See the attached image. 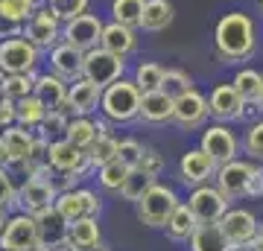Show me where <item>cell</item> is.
Returning <instances> with one entry per match:
<instances>
[{
  "instance_id": "6da1fadb",
  "label": "cell",
  "mask_w": 263,
  "mask_h": 251,
  "mask_svg": "<svg viewBox=\"0 0 263 251\" xmlns=\"http://www.w3.org/2000/svg\"><path fill=\"white\" fill-rule=\"evenodd\" d=\"M214 44H216V56L226 65L234 62H246L254 56L257 47V35H254V21L246 12H228L216 21L214 29Z\"/></svg>"
},
{
  "instance_id": "7a4b0ae2",
  "label": "cell",
  "mask_w": 263,
  "mask_h": 251,
  "mask_svg": "<svg viewBox=\"0 0 263 251\" xmlns=\"http://www.w3.org/2000/svg\"><path fill=\"white\" fill-rule=\"evenodd\" d=\"M141 100L143 91L135 85V79H117L114 85L103 88V103L100 111L105 114L108 123H129L135 117H141Z\"/></svg>"
},
{
  "instance_id": "3957f363",
  "label": "cell",
  "mask_w": 263,
  "mask_h": 251,
  "mask_svg": "<svg viewBox=\"0 0 263 251\" xmlns=\"http://www.w3.org/2000/svg\"><path fill=\"white\" fill-rule=\"evenodd\" d=\"M179 196H176V190L167 184H155L143 193V199L138 202V219H141L143 225H149V228H164L167 225V219L173 216V210L179 207Z\"/></svg>"
},
{
  "instance_id": "277c9868",
  "label": "cell",
  "mask_w": 263,
  "mask_h": 251,
  "mask_svg": "<svg viewBox=\"0 0 263 251\" xmlns=\"http://www.w3.org/2000/svg\"><path fill=\"white\" fill-rule=\"evenodd\" d=\"M38 67V47L24 35H12L0 41V70L6 76L15 73H35Z\"/></svg>"
},
{
  "instance_id": "5b68a950",
  "label": "cell",
  "mask_w": 263,
  "mask_h": 251,
  "mask_svg": "<svg viewBox=\"0 0 263 251\" xmlns=\"http://www.w3.org/2000/svg\"><path fill=\"white\" fill-rule=\"evenodd\" d=\"M38 222V245L47 251H70V222L59 214V207H44L35 214Z\"/></svg>"
},
{
  "instance_id": "8992f818",
  "label": "cell",
  "mask_w": 263,
  "mask_h": 251,
  "mask_svg": "<svg viewBox=\"0 0 263 251\" xmlns=\"http://www.w3.org/2000/svg\"><path fill=\"white\" fill-rule=\"evenodd\" d=\"M123 70H126V59L108 53L105 47H94L85 53V79H91L100 88H108L123 79Z\"/></svg>"
},
{
  "instance_id": "52a82bcc",
  "label": "cell",
  "mask_w": 263,
  "mask_h": 251,
  "mask_svg": "<svg viewBox=\"0 0 263 251\" xmlns=\"http://www.w3.org/2000/svg\"><path fill=\"white\" fill-rule=\"evenodd\" d=\"M62 21L56 18V12L50 9V6H41L29 15V21L24 24V32L21 35L29 38L38 50H53V47L62 41Z\"/></svg>"
},
{
  "instance_id": "ba28073f",
  "label": "cell",
  "mask_w": 263,
  "mask_h": 251,
  "mask_svg": "<svg viewBox=\"0 0 263 251\" xmlns=\"http://www.w3.org/2000/svg\"><path fill=\"white\" fill-rule=\"evenodd\" d=\"M228 202H231V199H228L219 187L202 184V187H196V190L190 193L187 207L193 210V216H196L199 225H211V222H219V219L231 210V207H228Z\"/></svg>"
},
{
  "instance_id": "9c48e42d",
  "label": "cell",
  "mask_w": 263,
  "mask_h": 251,
  "mask_svg": "<svg viewBox=\"0 0 263 251\" xmlns=\"http://www.w3.org/2000/svg\"><path fill=\"white\" fill-rule=\"evenodd\" d=\"M38 245V222L35 214H15L6 222V231L0 237L3 251H32Z\"/></svg>"
},
{
  "instance_id": "30bf717a",
  "label": "cell",
  "mask_w": 263,
  "mask_h": 251,
  "mask_svg": "<svg viewBox=\"0 0 263 251\" xmlns=\"http://www.w3.org/2000/svg\"><path fill=\"white\" fill-rule=\"evenodd\" d=\"M103 29L105 24L97 15H79V18L67 21L65 27H62V41H67V44L79 47L82 53H88V50H94V47H100V41H103Z\"/></svg>"
},
{
  "instance_id": "8fae6325",
  "label": "cell",
  "mask_w": 263,
  "mask_h": 251,
  "mask_svg": "<svg viewBox=\"0 0 263 251\" xmlns=\"http://www.w3.org/2000/svg\"><path fill=\"white\" fill-rule=\"evenodd\" d=\"M59 190L50 176H27L24 187H21L18 193V205L27 207V214H38V210H44V207H53L59 199Z\"/></svg>"
},
{
  "instance_id": "7c38bea8",
  "label": "cell",
  "mask_w": 263,
  "mask_h": 251,
  "mask_svg": "<svg viewBox=\"0 0 263 251\" xmlns=\"http://www.w3.org/2000/svg\"><path fill=\"white\" fill-rule=\"evenodd\" d=\"M50 164H53V169L62 172V176H65V172H76L79 178L94 167L91 158H88V152L79 149L73 140H67V138H59V140L50 143Z\"/></svg>"
},
{
  "instance_id": "4fadbf2b",
  "label": "cell",
  "mask_w": 263,
  "mask_h": 251,
  "mask_svg": "<svg viewBox=\"0 0 263 251\" xmlns=\"http://www.w3.org/2000/svg\"><path fill=\"white\" fill-rule=\"evenodd\" d=\"M211 117V105H208V96L193 88V91L181 93L179 100H176V111H173V123L181 126V129H202L205 120Z\"/></svg>"
},
{
  "instance_id": "5bb4252c",
  "label": "cell",
  "mask_w": 263,
  "mask_h": 251,
  "mask_svg": "<svg viewBox=\"0 0 263 251\" xmlns=\"http://www.w3.org/2000/svg\"><path fill=\"white\" fill-rule=\"evenodd\" d=\"M32 140H35V134L27 126H6L0 131V164L3 167H21Z\"/></svg>"
},
{
  "instance_id": "9a60e30c",
  "label": "cell",
  "mask_w": 263,
  "mask_h": 251,
  "mask_svg": "<svg viewBox=\"0 0 263 251\" xmlns=\"http://www.w3.org/2000/svg\"><path fill=\"white\" fill-rule=\"evenodd\" d=\"M254 164H249V161H228V164H222V167L216 169V187L222 190V193L228 196V199H243L246 190H249V181H252L254 176Z\"/></svg>"
},
{
  "instance_id": "2e32d148",
  "label": "cell",
  "mask_w": 263,
  "mask_h": 251,
  "mask_svg": "<svg viewBox=\"0 0 263 251\" xmlns=\"http://www.w3.org/2000/svg\"><path fill=\"white\" fill-rule=\"evenodd\" d=\"M50 70L67 82H76L85 76V53L79 47L67 44V41H59L53 50H50Z\"/></svg>"
},
{
  "instance_id": "e0dca14e",
  "label": "cell",
  "mask_w": 263,
  "mask_h": 251,
  "mask_svg": "<svg viewBox=\"0 0 263 251\" xmlns=\"http://www.w3.org/2000/svg\"><path fill=\"white\" fill-rule=\"evenodd\" d=\"M208 105H211V117L219 123H228V120H240L246 114V100L237 93L234 85H216L211 96H208Z\"/></svg>"
},
{
  "instance_id": "ac0fdd59",
  "label": "cell",
  "mask_w": 263,
  "mask_h": 251,
  "mask_svg": "<svg viewBox=\"0 0 263 251\" xmlns=\"http://www.w3.org/2000/svg\"><path fill=\"white\" fill-rule=\"evenodd\" d=\"M56 207L67 222H76L82 216H97L103 205H100L97 193H91V190H65V193H59Z\"/></svg>"
},
{
  "instance_id": "d6986e66",
  "label": "cell",
  "mask_w": 263,
  "mask_h": 251,
  "mask_svg": "<svg viewBox=\"0 0 263 251\" xmlns=\"http://www.w3.org/2000/svg\"><path fill=\"white\" fill-rule=\"evenodd\" d=\"M103 103V88L94 85L91 79H76L70 82V91H67V111L73 114V117H88L91 111H97Z\"/></svg>"
},
{
  "instance_id": "ffe728a7",
  "label": "cell",
  "mask_w": 263,
  "mask_h": 251,
  "mask_svg": "<svg viewBox=\"0 0 263 251\" xmlns=\"http://www.w3.org/2000/svg\"><path fill=\"white\" fill-rule=\"evenodd\" d=\"M216 169H219V164H216V161L211 158L202 146L184 152V155H181V161H179L181 181H184V184H193V187H202L208 178L216 172Z\"/></svg>"
},
{
  "instance_id": "44dd1931",
  "label": "cell",
  "mask_w": 263,
  "mask_h": 251,
  "mask_svg": "<svg viewBox=\"0 0 263 251\" xmlns=\"http://www.w3.org/2000/svg\"><path fill=\"white\" fill-rule=\"evenodd\" d=\"M219 228H222V234L228 237L231 245L254 242V237H257V219H254V214H249V210H243V207L228 210V214L219 219Z\"/></svg>"
},
{
  "instance_id": "7402d4cb",
  "label": "cell",
  "mask_w": 263,
  "mask_h": 251,
  "mask_svg": "<svg viewBox=\"0 0 263 251\" xmlns=\"http://www.w3.org/2000/svg\"><path fill=\"white\" fill-rule=\"evenodd\" d=\"M199 146L205 149L219 167L237 158V138H234V131L226 129V126H211V129L202 134V143H199Z\"/></svg>"
},
{
  "instance_id": "603a6c76",
  "label": "cell",
  "mask_w": 263,
  "mask_h": 251,
  "mask_svg": "<svg viewBox=\"0 0 263 251\" xmlns=\"http://www.w3.org/2000/svg\"><path fill=\"white\" fill-rule=\"evenodd\" d=\"M100 47H105V50L114 53V56L126 59V56H132V53L138 50V32H135V27H126V24L111 21V24H105V29H103Z\"/></svg>"
},
{
  "instance_id": "cb8c5ba5",
  "label": "cell",
  "mask_w": 263,
  "mask_h": 251,
  "mask_svg": "<svg viewBox=\"0 0 263 251\" xmlns=\"http://www.w3.org/2000/svg\"><path fill=\"white\" fill-rule=\"evenodd\" d=\"M67 91H70V82L62 79L56 73H44L35 79V96L47 105V111H56V108H65L67 105Z\"/></svg>"
},
{
  "instance_id": "d4e9b609",
  "label": "cell",
  "mask_w": 263,
  "mask_h": 251,
  "mask_svg": "<svg viewBox=\"0 0 263 251\" xmlns=\"http://www.w3.org/2000/svg\"><path fill=\"white\" fill-rule=\"evenodd\" d=\"M176 111V100L164 91H149L141 100V120L143 123H167L173 120Z\"/></svg>"
},
{
  "instance_id": "484cf974",
  "label": "cell",
  "mask_w": 263,
  "mask_h": 251,
  "mask_svg": "<svg viewBox=\"0 0 263 251\" xmlns=\"http://www.w3.org/2000/svg\"><path fill=\"white\" fill-rule=\"evenodd\" d=\"M50 143H53V140H47L44 134H35V140H32V146H29V152H27V158L21 164V169H24L27 176H50V172H53V164H50Z\"/></svg>"
},
{
  "instance_id": "4316f807",
  "label": "cell",
  "mask_w": 263,
  "mask_h": 251,
  "mask_svg": "<svg viewBox=\"0 0 263 251\" xmlns=\"http://www.w3.org/2000/svg\"><path fill=\"white\" fill-rule=\"evenodd\" d=\"M190 248L193 251H228L231 242H228V237L222 234L219 222H211V225H199L196 231H193Z\"/></svg>"
},
{
  "instance_id": "83f0119b",
  "label": "cell",
  "mask_w": 263,
  "mask_h": 251,
  "mask_svg": "<svg viewBox=\"0 0 263 251\" xmlns=\"http://www.w3.org/2000/svg\"><path fill=\"white\" fill-rule=\"evenodd\" d=\"M173 15H176V9H173L170 0H146L141 29L143 32H161L173 24Z\"/></svg>"
},
{
  "instance_id": "f1b7e54d",
  "label": "cell",
  "mask_w": 263,
  "mask_h": 251,
  "mask_svg": "<svg viewBox=\"0 0 263 251\" xmlns=\"http://www.w3.org/2000/svg\"><path fill=\"white\" fill-rule=\"evenodd\" d=\"M167 237L170 240H190L193 237V231L199 228L196 216H193V210H190L187 205H179L176 210H173V216L167 219Z\"/></svg>"
},
{
  "instance_id": "f546056e",
  "label": "cell",
  "mask_w": 263,
  "mask_h": 251,
  "mask_svg": "<svg viewBox=\"0 0 263 251\" xmlns=\"http://www.w3.org/2000/svg\"><path fill=\"white\" fill-rule=\"evenodd\" d=\"M65 138L73 140L79 149H85V152H88V149L94 146V140L100 138V134H97V123L91 120V117H70Z\"/></svg>"
},
{
  "instance_id": "4dcf8cb0",
  "label": "cell",
  "mask_w": 263,
  "mask_h": 251,
  "mask_svg": "<svg viewBox=\"0 0 263 251\" xmlns=\"http://www.w3.org/2000/svg\"><path fill=\"white\" fill-rule=\"evenodd\" d=\"M18 126H27V129H38L41 123H44V117H47V105L38 100L35 93L32 96H24V100H18Z\"/></svg>"
},
{
  "instance_id": "1f68e13d",
  "label": "cell",
  "mask_w": 263,
  "mask_h": 251,
  "mask_svg": "<svg viewBox=\"0 0 263 251\" xmlns=\"http://www.w3.org/2000/svg\"><path fill=\"white\" fill-rule=\"evenodd\" d=\"M143 9H146V0H114L111 3L114 21L117 24H126V27H135V29H141Z\"/></svg>"
},
{
  "instance_id": "d6a6232c",
  "label": "cell",
  "mask_w": 263,
  "mask_h": 251,
  "mask_svg": "<svg viewBox=\"0 0 263 251\" xmlns=\"http://www.w3.org/2000/svg\"><path fill=\"white\" fill-rule=\"evenodd\" d=\"M164 76H167V67H161L158 62H141V65H138V70H135V85H138L143 93L161 91Z\"/></svg>"
},
{
  "instance_id": "836d02e7",
  "label": "cell",
  "mask_w": 263,
  "mask_h": 251,
  "mask_svg": "<svg viewBox=\"0 0 263 251\" xmlns=\"http://www.w3.org/2000/svg\"><path fill=\"white\" fill-rule=\"evenodd\" d=\"M155 184V176H149L146 169H141V167H135L129 172V178H126V184H123V190H120V196L126 199V202H141L143 199V193L149 190V187Z\"/></svg>"
},
{
  "instance_id": "e575fe53",
  "label": "cell",
  "mask_w": 263,
  "mask_h": 251,
  "mask_svg": "<svg viewBox=\"0 0 263 251\" xmlns=\"http://www.w3.org/2000/svg\"><path fill=\"white\" fill-rule=\"evenodd\" d=\"M231 85H234L237 93H240L249 105H257V100H260V85H263V76L257 73V70H240Z\"/></svg>"
},
{
  "instance_id": "d590c367",
  "label": "cell",
  "mask_w": 263,
  "mask_h": 251,
  "mask_svg": "<svg viewBox=\"0 0 263 251\" xmlns=\"http://www.w3.org/2000/svg\"><path fill=\"white\" fill-rule=\"evenodd\" d=\"M132 167H126L120 158L111 161V164H105V167H100V184H103V190H108V193H120L123 184H126V178H129Z\"/></svg>"
},
{
  "instance_id": "8d00e7d4",
  "label": "cell",
  "mask_w": 263,
  "mask_h": 251,
  "mask_svg": "<svg viewBox=\"0 0 263 251\" xmlns=\"http://www.w3.org/2000/svg\"><path fill=\"white\" fill-rule=\"evenodd\" d=\"M35 73H15V76H6V85H3V96L18 103L24 96H32L35 93Z\"/></svg>"
},
{
  "instance_id": "74e56055",
  "label": "cell",
  "mask_w": 263,
  "mask_h": 251,
  "mask_svg": "<svg viewBox=\"0 0 263 251\" xmlns=\"http://www.w3.org/2000/svg\"><path fill=\"white\" fill-rule=\"evenodd\" d=\"M100 242V225L97 216H82L70 222V245H94Z\"/></svg>"
},
{
  "instance_id": "f35d334b",
  "label": "cell",
  "mask_w": 263,
  "mask_h": 251,
  "mask_svg": "<svg viewBox=\"0 0 263 251\" xmlns=\"http://www.w3.org/2000/svg\"><path fill=\"white\" fill-rule=\"evenodd\" d=\"M117 152H120V140H114L111 134H103V138L94 140V146L88 149V158H91L94 167H105V164L117 161Z\"/></svg>"
},
{
  "instance_id": "ab89813d",
  "label": "cell",
  "mask_w": 263,
  "mask_h": 251,
  "mask_svg": "<svg viewBox=\"0 0 263 251\" xmlns=\"http://www.w3.org/2000/svg\"><path fill=\"white\" fill-rule=\"evenodd\" d=\"M161 91L170 93L173 100H179L181 93L193 91V79H190L184 70H179V67H170L167 76H164V85H161Z\"/></svg>"
},
{
  "instance_id": "60d3db41",
  "label": "cell",
  "mask_w": 263,
  "mask_h": 251,
  "mask_svg": "<svg viewBox=\"0 0 263 251\" xmlns=\"http://www.w3.org/2000/svg\"><path fill=\"white\" fill-rule=\"evenodd\" d=\"M67 123H70V111H67V108H56V111H47V117L38 126V131L50 140V138H56V134H65Z\"/></svg>"
},
{
  "instance_id": "b9f144b4",
  "label": "cell",
  "mask_w": 263,
  "mask_h": 251,
  "mask_svg": "<svg viewBox=\"0 0 263 251\" xmlns=\"http://www.w3.org/2000/svg\"><path fill=\"white\" fill-rule=\"evenodd\" d=\"M47 6L56 12V18L62 24H67V21H73L88 12V0H47Z\"/></svg>"
},
{
  "instance_id": "7bdbcfd3",
  "label": "cell",
  "mask_w": 263,
  "mask_h": 251,
  "mask_svg": "<svg viewBox=\"0 0 263 251\" xmlns=\"http://www.w3.org/2000/svg\"><path fill=\"white\" fill-rule=\"evenodd\" d=\"M35 0H0V12H6L9 18L21 21V24H27L29 15L35 12Z\"/></svg>"
},
{
  "instance_id": "ee69618b",
  "label": "cell",
  "mask_w": 263,
  "mask_h": 251,
  "mask_svg": "<svg viewBox=\"0 0 263 251\" xmlns=\"http://www.w3.org/2000/svg\"><path fill=\"white\" fill-rule=\"evenodd\" d=\"M143 152L146 149L138 143V140H120V152H117V158L126 164V167H141V158H143Z\"/></svg>"
},
{
  "instance_id": "f6af8a7d",
  "label": "cell",
  "mask_w": 263,
  "mask_h": 251,
  "mask_svg": "<svg viewBox=\"0 0 263 251\" xmlns=\"http://www.w3.org/2000/svg\"><path fill=\"white\" fill-rule=\"evenodd\" d=\"M246 152L252 158H263V120L246 131Z\"/></svg>"
},
{
  "instance_id": "bcb514c9",
  "label": "cell",
  "mask_w": 263,
  "mask_h": 251,
  "mask_svg": "<svg viewBox=\"0 0 263 251\" xmlns=\"http://www.w3.org/2000/svg\"><path fill=\"white\" fill-rule=\"evenodd\" d=\"M9 205H18V193H15L9 169L0 167V207H9Z\"/></svg>"
},
{
  "instance_id": "7dc6e473",
  "label": "cell",
  "mask_w": 263,
  "mask_h": 251,
  "mask_svg": "<svg viewBox=\"0 0 263 251\" xmlns=\"http://www.w3.org/2000/svg\"><path fill=\"white\" fill-rule=\"evenodd\" d=\"M141 169H146L149 176L158 178L161 169H164V158H161L155 149H146V152H143V158H141Z\"/></svg>"
},
{
  "instance_id": "c3c4849f",
  "label": "cell",
  "mask_w": 263,
  "mask_h": 251,
  "mask_svg": "<svg viewBox=\"0 0 263 251\" xmlns=\"http://www.w3.org/2000/svg\"><path fill=\"white\" fill-rule=\"evenodd\" d=\"M21 32H24V24L9 18L6 12H0V41L3 38H12V35H21Z\"/></svg>"
},
{
  "instance_id": "681fc988",
  "label": "cell",
  "mask_w": 263,
  "mask_h": 251,
  "mask_svg": "<svg viewBox=\"0 0 263 251\" xmlns=\"http://www.w3.org/2000/svg\"><path fill=\"white\" fill-rule=\"evenodd\" d=\"M15 123H18V105L12 103V100H3L0 103V129L15 126Z\"/></svg>"
},
{
  "instance_id": "f907efd6",
  "label": "cell",
  "mask_w": 263,
  "mask_h": 251,
  "mask_svg": "<svg viewBox=\"0 0 263 251\" xmlns=\"http://www.w3.org/2000/svg\"><path fill=\"white\" fill-rule=\"evenodd\" d=\"M246 196H252V199H260V196H263V169H254V176H252V181H249Z\"/></svg>"
},
{
  "instance_id": "816d5d0a",
  "label": "cell",
  "mask_w": 263,
  "mask_h": 251,
  "mask_svg": "<svg viewBox=\"0 0 263 251\" xmlns=\"http://www.w3.org/2000/svg\"><path fill=\"white\" fill-rule=\"evenodd\" d=\"M70 251H108L103 242H94V245H73Z\"/></svg>"
},
{
  "instance_id": "f5cc1de1",
  "label": "cell",
  "mask_w": 263,
  "mask_h": 251,
  "mask_svg": "<svg viewBox=\"0 0 263 251\" xmlns=\"http://www.w3.org/2000/svg\"><path fill=\"white\" fill-rule=\"evenodd\" d=\"M228 251H260V248H257V242H243V245H231Z\"/></svg>"
},
{
  "instance_id": "db71d44e",
  "label": "cell",
  "mask_w": 263,
  "mask_h": 251,
  "mask_svg": "<svg viewBox=\"0 0 263 251\" xmlns=\"http://www.w3.org/2000/svg\"><path fill=\"white\" fill-rule=\"evenodd\" d=\"M6 222H9V216H6V207H0V237L6 231Z\"/></svg>"
},
{
  "instance_id": "11a10c76",
  "label": "cell",
  "mask_w": 263,
  "mask_h": 251,
  "mask_svg": "<svg viewBox=\"0 0 263 251\" xmlns=\"http://www.w3.org/2000/svg\"><path fill=\"white\" fill-rule=\"evenodd\" d=\"M97 134H100V138H103V134H111V131H108V123H105V120H97Z\"/></svg>"
},
{
  "instance_id": "9f6ffc18",
  "label": "cell",
  "mask_w": 263,
  "mask_h": 251,
  "mask_svg": "<svg viewBox=\"0 0 263 251\" xmlns=\"http://www.w3.org/2000/svg\"><path fill=\"white\" fill-rule=\"evenodd\" d=\"M254 242H257V248L263 251V228H260V231H257V237H254Z\"/></svg>"
},
{
  "instance_id": "6f0895ef",
  "label": "cell",
  "mask_w": 263,
  "mask_h": 251,
  "mask_svg": "<svg viewBox=\"0 0 263 251\" xmlns=\"http://www.w3.org/2000/svg\"><path fill=\"white\" fill-rule=\"evenodd\" d=\"M3 85H6V73H3V70H0V88H3Z\"/></svg>"
},
{
  "instance_id": "680465c9",
  "label": "cell",
  "mask_w": 263,
  "mask_h": 251,
  "mask_svg": "<svg viewBox=\"0 0 263 251\" xmlns=\"http://www.w3.org/2000/svg\"><path fill=\"white\" fill-rule=\"evenodd\" d=\"M257 105L263 108V85H260V100H257Z\"/></svg>"
},
{
  "instance_id": "91938a15",
  "label": "cell",
  "mask_w": 263,
  "mask_h": 251,
  "mask_svg": "<svg viewBox=\"0 0 263 251\" xmlns=\"http://www.w3.org/2000/svg\"><path fill=\"white\" fill-rule=\"evenodd\" d=\"M3 100H6V96H3V88H0V103H3Z\"/></svg>"
},
{
  "instance_id": "94428289",
  "label": "cell",
  "mask_w": 263,
  "mask_h": 251,
  "mask_svg": "<svg viewBox=\"0 0 263 251\" xmlns=\"http://www.w3.org/2000/svg\"><path fill=\"white\" fill-rule=\"evenodd\" d=\"M260 9H263V0H260Z\"/></svg>"
},
{
  "instance_id": "6125c7cd",
  "label": "cell",
  "mask_w": 263,
  "mask_h": 251,
  "mask_svg": "<svg viewBox=\"0 0 263 251\" xmlns=\"http://www.w3.org/2000/svg\"><path fill=\"white\" fill-rule=\"evenodd\" d=\"M0 131H3V129H0Z\"/></svg>"
}]
</instances>
